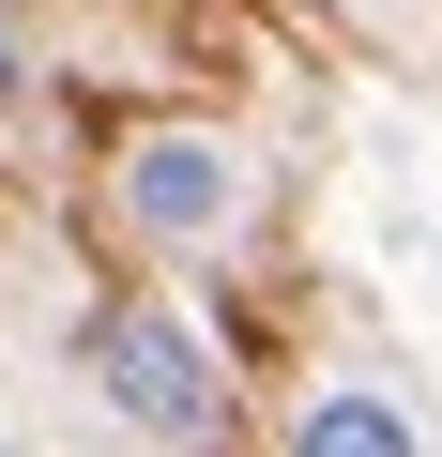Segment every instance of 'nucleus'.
<instances>
[{
    "instance_id": "f03ea898",
    "label": "nucleus",
    "mask_w": 442,
    "mask_h": 457,
    "mask_svg": "<svg viewBox=\"0 0 442 457\" xmlns=\"http://www.w3.org/2000/svg\"><path fill=\"white\" fill-rule=\"evenodd\" d=\"M122 213L153 245H213V228H229V153L213 137H138L122 153Z\"/></svg>"
},
{
    "instance_id": "7ed1b4c3",
    "label": "nucleus",
    "mask_w": 442,
    "mask_h": 457,
    "mask_svg": "<svg viewBox=\"0 0 442 457\" xmlns=\"http://www.w3.org/2000/svg\"><path fill=\"white\" fill-rule=\"evenodd\" d=\"M290 457H412V411H396V396H366V381H336V396L290 427Z\"/></svg>"
},
{
    "instance_id": "f257e3e1",
    "label": "nucleus",
    "mask_w": 442,
    "mask_h": 457,
    "mask_svg": "<svg viewBox=\"0 0 442 457\" xmlns=\"http://www.w3.org/2000/svg\"><path fill=\"white\" fill-rule=\"evenodd\" d=\"M92 396H107L138 442H198L213 411H229L213 336H198L183 305H107V320H92Z\"/></svg>"
}]
</instances>
